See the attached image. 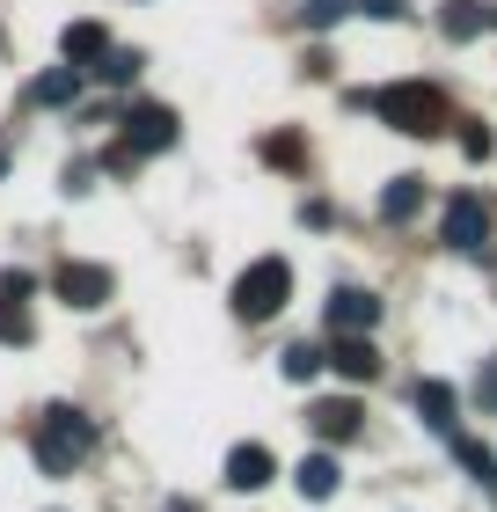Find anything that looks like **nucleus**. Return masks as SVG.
<instances>
[{
  "instance_id": "f257e3e1",
  "label": "nucleus",
  "mask_w": 497,
  "mask_h": 512,
  "mask_svg": "<svg viewBox=\"0 0 497 512\" xmlns=\"http://www.w3.org/2000/svg\"><path fill=\"white\" fill-rule=\"evenodd\" d=\"M351 110H373V118L395 125L402 139H432V132L454 125L446 118V96L432 81H388V88H373V96H351Z\"/></svg>"
},
{
  "instance_id": "f03ea898",
  "label": "nucleus",
  "mask_w": 497,
  "mask_h": 512,
  "mask_svg": "<svg viewBox=\"0 0 497 512\" xmlns=\"http://www.w3.org/2000/svg\"><path fill=\"white\" fill-rule=\"evenodd\" d=\"M88 447H96V417H81L74 403H52L37 417V432H30V454H37V469L44 476H74Z\"/></svg>"
},
{
  "instance_id": "7ed1b4c3",
  "label": "nucleus",
  "mask_w": 497,
  "mask_h": 512,
  "mask_svg": "<svg viewBox=\"0 0 497 512\" xmlns=\"http://www.w3.org/2000/svg\"><path fill=\"white\" fill-rule=\"evenodd\" d=\"M286 300H293V264L286 256H256V264L234 278V315L242 322H271Z\"/></svg>"
},
{
  "instance_id": "20e7f679",
  "label": "nucleus",
  "mask_w": 497,
  "mask_h": 512,
  "mask_svg": "<svg viewBox=\"0 0 497 512\" xmlns=\"http://www.w3.org/2000/svg\"><path fill=\"white\" fill-rule=\"evenodd\" d=\"M439 242L461 249V256H483L490 249V205L476 191H454V198H446V213H439Z\"/></svg>"
},
{
  "instance_id": "39448f33",
  "label": "nucleus",
  "mask_w": 497,
  "mask_h": 512,
  "mask_svg": "<svg viewBox=\"0 0 497 512\" xmlns=\"http://www.w3.org/2000/svg\"><path fill=\"white\" fill-rule=\"evenodd\" d=\"M117 125H125V147L132 154H169L176 147V110L169 103H132Z\"/></svg>"
},
{
  "instance_id": "423d86ee",
  "label": "nucleus",
  "mask_w": 497,
  "mask_h": 512,
  "mask_svg": "<svg viewBox=\"0 0 497 512\" xmlns=\"http://www.w3.org/2000/svg\"><path fill=\"white\" fill-rule=\"evenodd\" d=\"M59 300L66 308H81V315H96V308H110V293H117V278L103 271V264H59Z\"/></svg>"
},
{
  "instance_id": "0eeeda50",
  "label": "nucleus",
  "mask_w": 497,
  "mask_h": 512,
  "mask_svg": "<svg viewBox=\"0 0 497 512\" xmlns=\"http://www.w3.org/2000/svg\"><path fill=\"white\" fill-rule=\"evenodd\" d=\"M373 322H381V300H373V293H359V286L329 293V330H337V337H373Z\"/></svg>"
},
{
  "instance_id": "6e6552de",
  "label": "nucleus",
  "mask_w": 497,
  "mask_h": 512,
  "mask_svg": "<svg viewBox=\"0 0 497 512\" xmlns=\"http://www.w3.org/2000/svg\"><path fill=\"white\" fill-rule=\"evenodd\" d=\"M307 425H315V439H329V447H344V439H359L366 410L351 403V395H322V403L307 410Z\"/></svg>"
},
{
  "instance_id": "1a4fd4ad",
  "label": "nucleus",
  "mask_w": 497,
  "mask_h": 512,
  "mask_svg": "<svg viewBox=\"0 0 497 512\" xmlns=\"http://www.w3.org/2000/svg\"><path fill=\"white\" fill-rule=\"evenodd\" d=\"M410 403H417V417H424V425H432L439 439H454V432H461V417H454V410H461V395L446 388V381H417Z\"/></svg>"
},
{
  "instance_id": "9d476101",
  "label": "nucleus",
  "mask_w": 497,
  "mask_h": 512,
  "mask_svg": "<svg viewBox=\"0 0 497 512\" xmlns=\"http://www.w3.org/2000/svg\"><path fill=\"white\" fill-rule=\"evenodd\" d=\"M439 30L454 37V44H468V37L497 30V0H446V8H439Z\"/></svg>"
},
{
  "instance_id": "9b49d317",
  "label": "nucleus",
  "mask_w": 497,
  "mask_h": 512,
  "mask_svg": "<svg viewBox=\"0 0 497 512\" xmlns=\"http://www.w3.org/2000/svg\"><path fill=\"white\" fill-rule=\"evenodd\" d=\"M271 469H278V461H271V447L242 439V447L227 454V491H264V483H271Z\"/></svg>"
},
{
  "instance_id": "f8f14e48",
  "label": "nucleus",
  "mask_w": 497,
  "mask_h": 512,
  "mask_svg": "<svg viewBox=\"0 0 497 512\" xmlns=\"http://www.w3.org/2000/svg\"><path fill=\"white\" fill-rule=\"evenodd\" d=\"M329 366H337V374L359 388V381L381 374V352H373V337H337V344H329Z\"/></svg>"
},
{
  "instance_id": "ddd939ff",
  "label": "nucleus",
  "mask_w": 497,
  "mask_h": 512,
  "mask_svg": "<svg viewBox=\"0 0 497 512\" xmlns=\"http://www.w3.org/2000/svg\"><path fill=\"white\" fill-rule=\"evenodd\" d=\"M59 52H66V66H103L110 59V30H103V22H66Z\"/></svg>"
},
{
  "instance_id": "4468645a",
  "label": "nucleus",
  "mask_w": 497,
  "mask_h": 512,
  "mask_svg": "<svg viewBox=\"0 0 497 512\" xmlns=\"http://www.w3.org/2000/svg\"><path fill=\"white\" fill-rule=\"evenodd\" d=\"M293 483H300V498H337V483H344V469H337V454H307L300 469H293Z\"/></svg>"
},
{
  "instance_id": "2eb2a0df",
  "label": "nucleus",
  "mask_w": 497,
  "mask_h": 512,
  "mask_svg": "<svg viewBox=\"0 0 497 512\" xmlns=\"http://www.w3.org/2000/svg\"><path fill=\"white\" fill-rule=\"evenodd\" d=\"M446 447H454V461H461V469H468V476H476L483 491L497 498V447H483V439H468V432H454Z\"/></svg>"
},
{
  "instance_id": "dca6fc26",
  "label": "nucleus",
  "mask_w": 497,
  "mask_h": 512,
  "mask_svg": "<svg viewBox=\"0 0 497 512\" xmlns=\"http://www.w3.org/2000/svg\"><path fill=\"white\" fill-rule=\"evenodd\" d=\"M424 213V176H395L388 191H381V220L402 227V220H417Z\"/></svg>"
},
{
  "instance_id": "f3484780",
  "label": "nucleus",
  "mask_w": 497,
  "mask_h": 512,
  "mask_svg": "<svg viewBox=\"0 0 497 512\" xmlns=\"http://www.w3.org/2000/svg\"><path fill=\"white\" fill-rule=\"evenodd\" d=\"M74 96H81V66H52V74L30 81V103H44V110H59V103H74Z\"/></svg>"
},
{
  "instance_id": "a211bd4d",
  "label": "nucleus",
  "mask_w": 497,
  "mask_h": 512,
  "mask_svg": "<svg viewBox=\"0 0 497 512\" xmlns=\"http://www.w3.org/2000/svg\"><path fill=\"white\" fill-rule=\"evenodd\" d=\"M322 366H329V352H322V344H286V359H278V374H286V381H315Z\"/></svg>"
},
{
  "instance_id": "6ab92c4d",
  "label": "nucleus",
  "mask_w": 497,
  "mask_h": 512,
  "mask_svg": "<svg viewBox=\"0 0 497 512\" xmlns=\"http://www.w3.org/2000/svg\"><path fill=\"white\" fill-rule=\"evenodd\" d=\"M300 15H307V30H337V22L351 15V0H307Z\"/></svg>"
},
{
  "instance_id": "aec40b11",
  "label": "nucleus",
  "mask_w": 497,
  "mask_h": 512,
  "mask_svg": "<svg viewBox=\"0 0 497 512\" xmlns=\"http://www.w3.org/2000/svg\"><path fill=\"white\" fill-rule=\"evenodd\" d=\"M0 344H30V315H22V300H0Z\"/></svg>"
},
{
  "instance_id": "412c9836",
  "label": "nucleus",
  "mask_w": 497,
  "mask_h": 512,
  "mask_svg": "<svg viewBox=\"0 0 497 512\" xmlns=\"http://www.w3.org/2000/svg\"><path fill=\"white\" fill-rule=\"evenodd\" d=\"M96 74H103V81H110V88H125V81H132V74H139V52H117V44H110V59H103V66H96Z\"/></svg>"
},
{
  "instance_id": "4be33fe9",
  "label": "nucleus",
  "mask_w": 497,
  "mask_h": 512,
  "mask_svg": "<svg viewBox=\"0 0 497 512\" xmlns=\"http://www.w3.org/2000/svg\"><path fill=\"white\" fill-rule=\"evenodd\" d=\"M59 191H66V198H88V191H96V161H66Z\"/></svg>"
},
{
  "instance_id": "5701e85b",
  "label": "nucleus",
  "mask_w": 497,
  "mask_h": 512,
  "mask_svg": "<svg viewBox=\"0 0 497 512\" xmlns=\"http://www.w3.org/2000/svg\"><path fill=\"white\" fill-rule=\"evenodd\" d=\"M490 147H497L490 125H468V132H461V154H468V161H490Z\"/></svg>"
},
{
  "instance_id": "b1692460",
  "label": "nucleus",
  "mask_w": 497,
  "mask_h": 512,
  "mask_svg": "<svg viewBox=\"0 0 497 512\" xmlns=\"http://www.w3.org/2000/svg\"><path fill=\"white\" fill-rule=\"evenodd\" d=\"M351 8L373 15V22H402V15H410V0H351Z\"/></svg>"
},
{
  "instance_id": "393cba45",
  "label": "nucleus",
  "mask_w": 497,
  "mask_h": 512,
  "mask_svg": "<svg viewBox=\"0 0 497 512\" xmlns=\"http://www.w3.org/2000/svg\"><path fill=\"white\" fill-rule=\"evenodd\" d=\"M264 161H278V169H293V161H300V139H293V132L264 139Z\"/></svg>"
},
{
  "instance_id": "a878e982",
  "label": "nucleus",
  "mask_w": 497,
  "mask_h": 512,
  "mask_svg": "<svg viewBox=\"0 0 497 512\" xmlns=\"http://www.w3.org/2000/svg\"><path fill=\"white\" fill-rule=\"evenodd\" d=\"M476 395H483V410H497V359H483V374H476Z\"/></svg>"
},
{
  "instance_id": "bb28decb",
  "label": "nucleus",
  "mask_w": 497,
  "mask_h": 512,
  "mask_svg": "<svg viewBox=\"0 0 497 512\" xmlns=\"http://www.w3.org/2000/svg\"><path fill=\"white\" fill-rule=\"evenodd\" d=\"M169 512H198V505H183V498H169Z\"/></svg>"
},
{
  "instance_id": "cd10ccee",
  "label": "nucleus",
  "mask_w": 497,
  "mask_h": 512,
  "mask_svg": "<svg viewBox=\"0 0 497 512\" xmlns=\"http://www.w3.org/2000/svg\"><path fill=\"white\" fill-rule=\"evenodd\" d=\"M0 169H8V147H0Z\"/></svg>"
}]
</instances>
